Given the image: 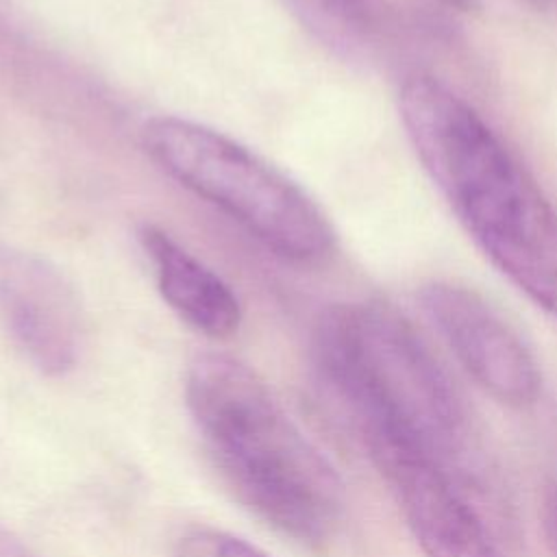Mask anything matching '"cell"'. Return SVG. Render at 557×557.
<instances>
[{"label":"cell","instance_id":"2","mask_svg":"<svg viewBox=\"0 0 557 557\" xmlns=\"http://www.w3.org/2000/svg\"><path fill=\"white\" fill-rule=\"evenodd\" d=\"M185 398L213 466L250 511L300 544L320 546L335 533L342 481L255 370L228 355H198Z\"/></svg>","mask_w":557,"mask_h":557},{"label":"cell","instance_id":"3","mask_svg":"<svg viewBox=\"0 0 557 557\" xmlns=\"http://www.w3.org/2000/svg\"><path fill=\"white\" fill-rule=\"evenodd\" d=\"M320 383L366 448H413L461 481L468 420L461 396L413 324L381 302L335 305L313 329Z\"/></svg>","mask_w":557,"mask_h":557},{"label":"cell","instance_id":"6","mask_svg":"<svg viewBox=\"0 0 557 557\" xmlns=\"http://www.w3.org/2000/svg\"><path fill=\"white\" fill-rule=\"evenodd\" d=\"M368 455L424 557H507L461 481L442 463L396 444Z\"/></svg>","mask_w":557,"mask_h":557},{"label":"cell","instance_id":"12","mask_svg":"<svg viewBox=\"0 0 557 557\" xmlns=\"http://www.w3.org/2000/svg\"><path fill=\"white\" fill-rule=\"evenodd\" d=\"M440 2L457 11H476L483 0H440Z\"/></svg>","mask_w":557,"mask_h":557},{"label":"cell","instance_id":"8","mask_svg":"<svg viewBox=\"0 0 557 557\" xmlns=\"http://www.w3.org/2000/svg\"><path fill=\"white\" fill-rule=\"evenodd\" d=\"M139 242L163 300L183 322L213 339L231 337L239 329V300L220 274L154 224L139 228Z\"/></svg>","mask_w":557,"mask_h":557},{"label":"cell","instance_id":"7","mask_svg":"<svg viewBox=\"0 0 557 557\" xmlns=\"http://www.w3.org/2000/svg\"><path fill=\"white\" fill-rule=\"evenodd\" d=\"M0 322L39 372L57 376L74 368L83 344L81 307L50 261L0 246Z\"/></svg>","mask_w":557,"mask_h":557},{"label":"cell","instance_id":"4","mask_svg":"<svg viewBox=\"0 0 557 557\" xmlns=\"http://www.w3.org/2000/svg\"><path fill=\"white\" fill-rule=\"evenodd\" d=\"M141 148L176 183L205 198L274 255L320 263L335 231L318 202L255 150L205 124L157 115L141 128Z\"/></svg>","mask_w":557,"mask_h":557},{"label":"cell","instance_id":"9","mask_svg":"<svg viewBox=\"0 0 557 557\" xmlns=\"http://www.w3.org/2000/svg\"><path fill=\"white\" fill-rule=\"evenodd\" d=\"M298 22L322 44L355 52L374 30V0H285Z\"/></svg>","mask_w":557,"mask_h":557},{"label":"cell","instance_id":"13","mask_svg":"<svg viewBox=\"0 0 557 557\" xmlns=\"http://www.w3.org/2000/svg\"><path fill=\"white\" fill-rule=\"evenodd\" d=\"M527 4L540 9V11H548V13H557V0H524Z\"/></svg>","mask_w":557,"mask_h":557},{"label":"cell","instance_id":"5","mask_svg":"<svg viewBox=\"0 0 557 557\" xmlns=\"http://www.w3.org/2000/svg\"><path fill=\"white\" fill-rule=\"evenodd\" d=\"M420 302L472 381L500 405L524 409L542 394V370L518 331L474 289L435 281Z\"/></svg>","mask_w":557,"mask_h":557},{"label":"cell","instance_id":"10","mask_svg":"<svg viewBox=\"0 0 557 557\" xmlns=\"http://www.w3.org/2000/svg\"><path fill=\"white\" fill-rule=\"evenodd\" d=\"M172 557H270L255 544L211 527L185 531L172 548Z\"/></svg>","mask_w":557,"mask_h":557},{"label":"cell","instance_id":"1","mask_svg":"<svg viewBox=\"0 0 557 557\" xmlns=\"http://www.w3.org/2000/svg\"><path fill=\"white\" fill-rule=\"evenodd\" d=\"M405 133L461 226L529 300L557 315V213L490 124L450 87L411 74Z\"/></svg>","mask_w":557,"mask_h":557},{"label":"cell","instance_id":"11","mask_svg":"<svg viewBox=\"0 0 557 557\" xmlns=\"http://www.w3.org/2000/svg\"><path fill=\"white\" fill-rule=\"evenodd\" d=\"M540 516H542V531H544L546 544H548L553 557H557V485L546 490V494L542 498Z\"/></svg>","mask_w":557,"mask_h":557}]
</instances>
